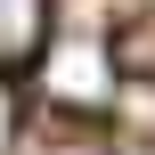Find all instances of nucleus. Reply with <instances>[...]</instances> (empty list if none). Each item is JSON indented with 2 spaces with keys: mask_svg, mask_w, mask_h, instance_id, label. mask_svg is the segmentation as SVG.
Segmentation results:
<instances>
[{
  "mask_svg": "<svg viewBox=\"0 0 155 155\" xmlns=\"http://www.w3.org/2000/svg\"><path fill=\"white\" fill-rule=\"evenodd\" d=\"M49 41V0H0V74Z\"/></svg>",
  "mask_w": 155,
  "mask_h": 155,
  "instance_id": "nucleus-2",
  "label": "nucleus"
},
{
  "mask_svg": "<svg viewBox=\"0 0 155 155\" xmlns=\"http://www.w3.org/2000/svg\"><path fill=\"white\" fill-rule=\"evenodd\" d=\"M106 98H114V57H106L98 41H90V49L65 41V49L49 57V106H65V114H98Z\"/></svg>",
  "mask_w": 155,
  "mask_h": 155,
  "instance_id": "nucleus-1",
  "label": "nucleus"
}]
</instances>
